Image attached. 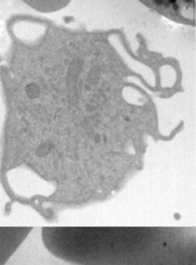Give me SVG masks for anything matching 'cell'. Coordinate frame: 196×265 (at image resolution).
<instances>
[{"instance_id": "obj_1", "label": "cell", "mask_w": 196, "mask_h": 265, "mask_svg": "<svg viewBox=\"0 0 196 265\" xmlns=\"http://www.w3.org/2000/svg\"><path fill=\"white\" fill-rule=\"evenodd\" d=\"M42 241L74 265H196V229L185 226H48Z\"/></svg>"}, {"instance_id": "obj_2", "label": "cell", "mask_w": 196, "mask_h": 265, "mask_svg": "<svg viewBox=\"0 0 196 265\" xmlns=\"http://www.w3.org/2000/svg\"><path fill=\"white\" fill-rule=\"evenodd\" d=\"M32 229L29 226H0V265L6 264Z\"/></svg>"}]
</instances>
